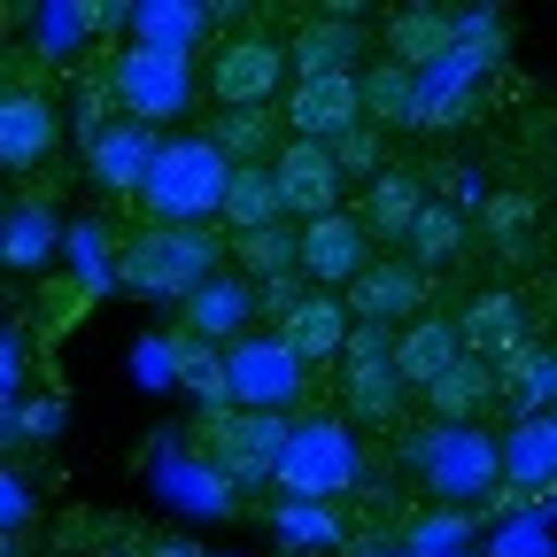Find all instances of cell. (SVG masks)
<instances>
[{"mask_svg": "<svg viewBox=\"0 0 557 557\" xmlns=\"http://www.w3.org/2000/svg\"><path fill=\"white\" fill-rule=\"evenodd\" d=\"M225 271V240L218 225H139L116 248V287L148 295V302H194L209 278Z\"/></svg>", "mask_w": 557, "mask_h": 557, "instance_id": "6da1fadb", "label": "cell"}, {"mask_svg": "<svg viewBox=\"0 0 557 557\" xmlns=\"http://www.w3.org/2000/svg\"><path fill=\"white\" fill-rule=\"evenodd\" d=\"M225 194H233V163L209 148V132H186V139H163L156 148L139 209H148V225H218Z\"/></svg>", "mask_w": 557, "mask_h": 557, "instance_id": "7a4b0ae2", "label": "cell"}, {"mask_svg": "<svg viewBox=\"0 0 557 557\" xmlns=\"http://www.w3.org/2000/svg\"><path fill=\"white\" fill-rule=\"evenodd\" d=\"M410 465H418V480L442 496V511H487V504L511 487L504 442L480 434V426H442V418L410 442Z\"/></svg>", "mask_w": 557, "mask_h": 557, "instance_id": "3957f363", "label": "cell"}, {"mask_svg": "<svg viewBox=\"0 0 557 557\" xmlns=\"http://www.w3.org/2000/svg\"><path fill=\"white\" fill-rule=\"evenodd\" d=\"M364 472V449H357V426L333 410L318 418H295V434H287V457H278V496H295V504H333L348 496Z\"/></svg>", "mask_w": 557, "mask_h": 557, "instance_id": "277c9868", "label": "cell"}, {"mask_svg": "<svg viewBox=\"0 0 557 557\" xmlns=\"http://www.w3.org/2000/svg\"><path fill=\"white\" fill-rule=\"evenodd\" d=\"M395 325H357L348 333V348H341V410H348V426H403V395H410V380H403V364H395Z\"/></svg>", "mask_w": 557, "mask_h": 557, "instance_id": "5b68a950", "label": "cell"}, {"mask_svg": "<svg viewBox=\"0 0 557 557\" xmlns=\"http://www.w3.org/2000/svg\"><path fill=\"white\" fill-rule=\"evenodd\" d=\"M201 86H209L218 109H278L295 94V54L278 47L271 32H233V39H218Z\"/></svg>", "mask_w": 557, "mask_h": 557, "instance_id": "8992f818", "label": "cell"}, {"mask_svg": "<svg viewBox=\"0 0 557 557\" xmlns=\"http://www.w3.org/2000/svg\"><path fill=\"white\" fill-rule=\"evenodd\" d=\"M287 418L278 410H218V418H194V457H209L233 487L278 480V457H287Z\"/></svg>", "mask_w": 557, "mask_h": 557, "instance_id": "52a82bcc", "label": "cell"}, {"mask_svg": "<svg viewBox=\"0 0 557 557\" xmlns=\"http://www.w3.org/2000/svg\"><path fill=\"white\" fill-rule=\"evenodd\" d=\"M109 94L124 101V116L132 124H171V116H186V101H194V62L186 54H156V47H124L116 62H109Z\"/></svg>", "mask_w": 557, "mask_h": 557, "instance_id": "ba28073f", "label": "cell"}, {"mask_svg": "<svg viewBox=\"0 0 557 557\" xmlns=\"http://www.w3.org/2000/svg\"><path fill=\"white\" fill-rule=\"evenodd\" d=\"M225 364H233V410H278L287 418L310 387V364L295 357L278 333H248L225 348Z\"/></svg>", "mask_w": 557, "mask_h": 557, "instance_id": "9c48e42d", "label": "cell"}, {"mask_svg": "<svg viewBox=\"0 0 557 557\" xmlns=\"http://www.w3.org/2000/svg\"><path fill=\"white\" fill-rule=\"evenodd\" d=\"M148 480H156V496H163L171 511H194V519H225V511L240 504V487L209 465V457L178 449V434H156V442H148Z\"/></svg>", "mask_w": 557, "mask_h": 557, "instance_id": "30bf717a", "label": "cell"}, {"mask_svg": "<svg viewBox=\"0 0 557 557\" xmlns=\"http://www.w3.org/2000/svg\"><path fill=\"white\" fill-rule=\"evenodd\" d=\"M287 116V139H318V148H341L348 132H364V78H295V94L278 101Z\"/></svg>", "mask_w": 557, "mask_h": 557, "instance_id": "8fae6325", "label": "cell"}, {"mask_svg": "<svg viewBox=\"0 0 557 557\" xmlns=\"http://www.w3.org/2000/svg\"><path fill=\"white\" fill-rule=\"evenodd\" d=\"M380 39H387V62H403L410 78H426L434 62L457 54V39H465V9H442V0H410V9H387Z\"/></svg>", "mask_w": 557, "mask_h": 557, "instance_id": "7c38bea8", "label": "cell"}, {"mask_svg": "<svg viewBox=\"0 0 557 557\" xmlns=\"http://www.w3.org/2000/svg\"><path fill=\"white\" fill-rule=\"evenodd\" d=\"M364 47H372V32H364L357 9H325L287 39L295 78H364Z\"/></svg>", "mask_w": 557, "mask_h": 557, "instance_id": "4fadbf2b", "label": "cell"}, {"mask_svg": "<svg viewBox=\"0 0 557 557\" xmlns=\"http://www.w3.org/2000/svg\"><path fill=\"white\" fill-rule=\"evenodd\" d=\"M271 178H278L287 218H302V225L341 218V163H333V148H318V139H287V148L271 156Z\"/></svg>", "mask_w": 557, "mask_h": 557, "instance_id": "5bb4252c", "label": "cell"}, {"mask_svg": "<svg viewBox=\"0 0 557 557\" xmlns=\"http://www.w3.org/2000/svg\"><path fill=\"white\" fill-rule=\"evenodd\" d=\"M302 271L318 278L325 295H348V287H357V278L372 271V225L357 218V209L302 225Z\"/></svg>", "mask_w": 557, "mask_h": 557, "instance_id": "9a60e30c", "label": "cell"}, {"mask_svg": "<svg viewBox=\"0 0 557 557\" xmlns=\"http://www.w3.org/2000/svg\"><path fill=\"white\" fill-rule=\"evenodd\" d=\"M426 295H434V278L418 271L410 256H395V263H372L357 287H348V318H357V325H395V318L418 325V318H426Z\"/></svg>", "mask_w": 557, "mask_h": 557, "instance_id": "2e32d148", "label": "cell"}, {"mask_svg": "<svg viewBox=\"0 0 557 557\" xmlns=\"http://www.w3.org/2000/svg\"><path fill=\"white\" fill-rule=\"evenodd\" d=\"M156 148L163 139L148 132V124H109L94 148H86V178L101 186V194H116V201H139V186H148V171H156Z\"/></svg>", "mask_w": 557, "mask_h": 557, "instance_id": "e0dca14e", "label": "cell"}, {"mask_svg": "<svg viewBox=\"0 0 557 557\" xmlns=\"http://www.w3.org/2000/svg\"><path fill=\"white\" fill-rule=\"evenodd\" d=\"M54 139H62V124H54V101L39 86H9V94H0V163H9L16 178L54 156Z\"/></svg>", "mask_w": 557, "mask_h": 557, "instance_id": "ac0fdd59", "label": "cell"}, {"mask_svg": "<svg viewBox=\"0 0 557 557\" xmlns=\"http://www.w3.org/2000/svg\"><path fill=\"white\" fill-rule=\"evenodd\" d=\"M457 333H465V357H487V364H504L511 348H534V325H527V295L511 287H487L457 310Z\"/></svg>", "mask_w": 557, "mask_h": 557, "instance_id": "d6986e66", "label": "cell"}, {"mask_svg": "<svg viewBox=\"0 0 557 557\" xmlns=\"http://www.w3.org/2000/svg\"><path fill=\"white\" fill-rule=\"evenodd\" d=\"M271 333L287 341L302 364H333L341 348H348V333H357V318H348V295H325V287H310V295H302L287 318L271 325Z\"/></svg>", "mask_w": 557, "mask_h": 557, "instance_id": "ffe728a7", "label": "cell"}, {"mask_svg": "<svg viewBox=\"0 0 557 557\" xmlns=\"http://www.w3.org/2000/svg\"><path fill=\"white\" fill-rule=\"evenodd\" d=\"M395 364H403V380L418 387V395H434L457 364H465V333H457V318H442V310H426L418 325H403V341H395Z\"/></svg>", "mask_w": 557, "mask_h": 557, "instance_id": "44dd1931", "label": "cell"}, {"mask_svg": "<svg viewBox=\"0 0 557 557\" xmlns=\"http://www.w3.org/2000/svg\"><path fill=\"white\" fill-rule=\"evenodd\" d=\"M504 380V410H511V426H527V418H557V348H511V357L496 364Z\"/></svg>", "mask_w": 557, "mask_h": 557, "instance_id": "7402d4cb", "label": "cell"}, {"mask_svg": "<svg viewBox=\"0 0 557 557\" xmlns=\"http://www.w3.org/2000/svg\"><path fill=\"white\" fill-rule=\"evenodd\" d=\"M256 310H263V302H256L248 278H225V271H218V278H209V287L186 302V325H178V333L225 341V348H233V341H248V318H256Z\"/></svg>", "mask_w": 557, "mask_h": 557, "instance_id": "603a6c76", "label": "cell"}, {"mask_svg": "<svg viewBox=\"0 0 557 557\" xmlns=\"http://www.w3.org/2000/svg\"><path fill=\"white\" fill-rule=\"evenodd\" d=\"M504 472H511V496L542 504L557 487V418H527V426L504 434Z\"/></svg>", "mask_w": 557, "mask_h": 557, "instance_id": "cb8c5ba5", "label": "cell"}, {"mask_svg": "<svg viewBox=\"0 0 557 557\" xmlns=\"http://www.w3.org/2000/svg\"><path fill=\"white\" fill-rule=\"evenodd\" d=\"M201 24H218V9H201V0H132V47L194 54Z\"/></svg>", "mask_w": 557, "mask_h": 557, "instance_id": "d4e9b609", "label": "cell"}, {"mask_svg": "<svg viewBox=\"0 0 557 557\" xmlns=\"http://www.w3.org/2000/svg\"><path fill=\"white\" fill-rule=\"evenodd\" d=\"M178 395L194 403V418L233 410V364H225V348H218V341L178 333Z\"/></svg>", "mask_w": 557, "mask_h": 557, "instance_id": "484cf974", "label": "cell"}, {"mask_svg": "<svg viewBox=\"0 0 557 557\" xmlns=\"http://www.w3.org/2000/svg\"><path fill=\"white\" fill-rule=\"evenodd\" d=\"M209 148H218L233 171H248V163H271L287 139H278V109H218L209 116Z\"/></svg>", "mask_w": 557, "mask_h": 557, "instance_id": "4316f807", "label": "cell"}, {"mask_svg": "<svg viewBox=\"0 0 557 557\" xmlns=\"http://www.w3.org/2000/svg\"><path fill=\"white\" fill-rule=\"evenodd\" d=\"M357 218H364L380 240H410V225L426 218V186H418L410 171H387V178L364 186V209H357Z\"/></svg>", "mask_w": 557, "mask_h": 557, "instance_id": "83f0119b", "label": "cell"}, {"mask_svg": "<svg viewBox=\"0 0 557 557\" xmlns=\"http://www.w3.org/2000/svg\"><path fill=\"white\" fill-rule=\"evenodd\" d=\"M287 218V201H278V178H271V163H248V171H233V194H225V233L233 240H248V233H263V225H278Z\"/></svg>", "mask_w": 557, "mask_h": 557, "instance_id": "f1b7e54d", "label": "cell"}, {"mask_svg": "<svg viewBox=\"0 0 557 557\" xmlns=\"http://www.w3.org/2000/svg\"><path fill=\"white\" fill-rule=\"evenodd\" d=\"M434 418H442V426H472V418L487 410V403H504V380H496V364H487V357H465L434 395Z\"/></svg>", "mask_w": 557, "mask_h": 557, "instance_id": "f546056e", "label": "cell"}, {"mask_svg": "<svg viewBox=\"0 0 557 557\" xmlns=\"http://www.w3.org/2000/svg\"><path fill=\"white\" fill-rule=\"evenodd\" d=\"M101 32V9L94 0H47V9H32V47L47 62H78V47Z\"/></svg>", "mask_w": 557, "mask_h": 557, "instance_id": "4dcf8cb0", "label": "cell"}, {"mask_svg": "<svg viewBox=\"0 0 557 557\" xmlns=\"http://www.w3.org/2000/svg\"><path fill=\"white\" fill-rule=\"evenodd\" d=\"M54 209L47 201H9V233H0V256H9V271L24 278V271H39L47 256H54Z\"/></svg>", "mask_w": 557, "mask_h": 557, "instance_id": "1f68e13d", "label": "cell"}, {"mask_svg": "<svg viewBox=\"0 0 557 557\" xmlns=\"http://www.w3.org/2000/svg\"><path fill=\"white\" fill-rule=\"evenodd\" d=\"M271 534H278V549H341L348 542L333 504H295V496L271 504Z\"/></svg>", "mask_w": 557, "mask_h": 557, "instance_id": "d6a6232c", "label": "cell"}, {"mask_svg": "<svg viewBox=\"0 0 557 557\" xmlns=\"http://www.w3.org/2000/svg\"><path fill=\"white\" fill-rule=\"evenodd\" d=\"M233 248H240V263H248L256 287H295V271H302V233L263 225V233H248V240H233Z\"/></svg>", "mask_w": 557, "mask_h": 557, "instance_id": "836d02e7", "label": "cell"}, {"mask_svg": "<svg viewBox=\"0 0 557 557\" xmlns=\"http://www.w3.org/2000/svg\"><path fill=\"white\" fill-rule=\"evenodd\" d=\"M534 194H487V209H480V233H487V248H496L504 263H519V248L534 240Z\"/></svg>", "mask_w": 557, "mask_h": 557, "instance_id": "e575fe53", "label": "cell"}, {"mask_svg": "<svg viewBox=\"0 0 557 557\" xmlns=\"http://www.w3.org/2000/svg\"><path fill=\"white\" fill-rule=\"evenodd\" d=\"M364 116L372 124H418V78L403 62H372L364 70Z\"/></svg>", "mask_w": 557, "mask_h": 557, "instance_id": "d590c367", "label": "cell"}, {"mask_svg": "<svg viewBox=\"0 0 557 557\" xmlns=\"http://www.w3.org/2000/svg\"><path fill=\"white\" fill-rule=\"evenodd\" d=\"M403 248H410V263H418V271L449 263V256L465 248V209H457V201H426V218L410 225V240H403Z\"/></svg>", "mask_w": 557, "mask_h": 557, "instance_id": "8d00e7d4", "label": "cell"}, {"mask_svg": "<svg viewBox=\"0 0 557 557\" xmlns=\"http://www.w3.org/2000/svg\"><path fill=\"white\" fill-rule=\"evenodd\" d=\"M487 557H557V519L534 504L504 527H487Z\"/></svg>", "mask_w": 557, "mask_h": 557, "instance_id": "74e56055", "label": "cell"}, {"mask_svg": "<svg viewBox=\"0 0 557 557\" xmlns=\"http://www.w3.org/2000/svg\"><path fill=\"white\" fill-rule=\"evenodd\" d=\"M472 527H487V519H480V511H426L418 527H403V549H410V557H457Z\"/></svg>", "mask_w": 557, "mask_h": 557, "instance_id": "f35d334b", "label": "cell"}, {"mask_svg": "<svg viewBox=\"0 0 557 557\" xmlns=\"http://www.w3.org/2000/svg\"><path fill=\"white\" fill-rule=\"evenodd\" d=\"M132 380L148 387V395H171L178 387V333H148L132 348Z\"/></svg>", "mask_w": 557, "mask_h": 557, "instance_id": "ab89813d", "label": "cell"}, {"mask_svg": "<svg viewBox=\"0 0 557 557\" xmlns=\"http://www.w3.org/2000/svg\"><path fill=\"white\" fill-rule=\"evenodd\" d=\"M333 163H341V178H387V139H380V124L348 132L341 148H333Z\"/></svg>", "mask_w": 557, "mask_h": 557, "instance_id": "60d3db41", "label": "cell"}, {"mask_svg": "<svg viewBox=\"0 0 557 557\" xmlns=\"http://www.w3.org/2000/svg\"><path fill=\"white\" fill-rule=\"evenodd\" d=\"M0 511H9V527H0V534H9V549H24V527H32V496H24V472H9V480H0Z\"/></svg>", "mask_w": 557, "mask_h": 557, "instance_id": "b9f144b4", "label": "cell"}, {"mask_svg": "<svg viewBox=\"0 0 557 557\" xmlns=\"http://www.w3.org/2000/svg\"><path fill=\"white\" fill-rule=\"evenodd\" d=\"M139 557H209V549H201V542H186V534H171V542H148Z\"/></svg>", "mask_w": 557, "mask_h": 557, "instance_id": "7bdbcfd3", "label": "cell"}, {"mask_svg": "<svg viewBox=\"0 0 557 557\" xmlns=\"http://www.w3.org/2000/svg\"><path fill=\"white\" fill-rule=\"evenodd\" d=\"M457 557H487V549H457Z\"/></svg>", "mask_w": 557, "mask_h": 557, "instance_id": "ee69618b", "label": "cell"}]
</instances>
